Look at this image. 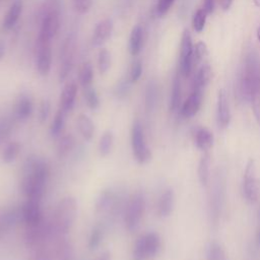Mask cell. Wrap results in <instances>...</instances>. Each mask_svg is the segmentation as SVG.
Listing matches in <instances>:
<instances>
[{"instance_id":"obj_1","label":"cell","mask_w":260,"mask_h":260,"mask_svg":"<svg viewBox=\"0 0 260 260\" xmlns=\"http://www.w3.org/2000/svg\"><path fill=\"white\" fill-rule=\"evenodd\" d=\"M50 168L46 160L37 156L27 157L22 169L21 190L26 199L41 201L49 181Z\"/></svg>"},{"instance_id":"obj_2","label":"cell","mask_w":260,"mask_h":260,"mask_svg":"<svg viewBox=\"0 0 260 260\" xmlns=\"http://www.w3.org/2000/svg\"><path fill=\"white\" fill-rule=\"evenodd\" d=\"M260 90V62L258 56L250 52L244 62L239 81V91L243 99L251 101L252 95Z\"/></svg>"},{"instance_id":"obj_3","label":"cell","mask_w":260,"mask_h":260,"mask_svg":"<svg viewBox=\"0 0 260 260\" xmlns=\"http://www.w3.org/2000/svg\"><path fill=\"white\" fill-rule=\"evenodd\" d=\"M77 216V202L74 197L66 196L62 198L54 211L52 228L61 236L70 232Z\"/></svg>"},{"instance_id":"obj_4","label":"cell","mask_w":260,"mask_h":260,"mask_svg":"<svg viewBox=\"0 0 260 260\" xmlns=\"http://www.w3.org/2000/svg\"><path fill=\"white\" fill-rule=\"evenodd\" d=\"M131 148L137 162L143 165L151 159V150L147 145L144 130L140 121L135 120L131 128Z\"/></svg>"},{"instance_id":"obj_5","label":"cell","mask_w":260,"mask_h":260,"mask_svg":"<svg viewBox=\"0 0 260 260\" xmlns=\"http://www.w3.org/2000/svg\"><path fill=\"white\" fill-rule=\"evenodd\" d=\"M145 209V199L141 192H135L129 199L124 214V223L129 232L138 229Z\"/></svg>"},{"instance_id":"obj_6","label":"cell","mask_w":260,"mask_h":260,"mask_svg":"<svg viewBox=\"0 0 260 260\" xmlns=\"http://www.w3.org/2000/svg\"><path fill=\"white\" fill-rule=\"evenodd\" d=\"M193 44L192 38L188 29H184L180 44V59H179V74L188 77L191 75L194 68L193 64Z\"/></svg>"},{"instance_id":"obj_7","label":"cell","mask_w":260,"mask_h":260,"mask_svg":"<svg viewBox=\"0 0 260 260\" xmlns=\"http://www.w3.org/2000/svg\"><path fill=\"white\" fill-rule=\"evenodd\" d=\"M243 192L246 199L250 203H255L258 200L260 193V186L256 178V168L254 159H249L244 172L243 178Z\"/></svg>"},{"instance_id":"obj_8","label":"cell","mask_w":260,"mask_h":260,"mask_svg":"<svg viewBox=\"0 0 260 260\" xmlns=\"http://www.w3.org/2000/svg\"><path fill=\"white\" fill-rule=\"evenodd\" d=\"M40 202L41 201L34 199H26L21 206V217L27 228H36L43 223V213Z\"/></svg>"},{"instance_id":"obj_9","label":"cell","mask_w":260,"mask_h":260,"mask_svg":"<svg viewBox=\"0 0 260 260\" xmlns=\"http://www.w3.org/2000/svg\"><path fill=\"white\" fill-rule=\"evenodd\" d=\"M59 28V14L56 10L48 11L43 17L40 34L38 37L39 42L51 43Z\"/></svg>"},{"instance_id":"obj_10","label":"cell","mask_w":260,"mask_h":260,"mask_svg":"<svg viewBox=\"0 0 260 260\" xmlns=\"http://www.w3.org/2000/svg\"><path fill=\"white\" fill-rule=\"evenodd\" d=\"M37 70L40 75L46 76L51 70L52 51L48 42L37 41Z\"/></svg>"},{"instance_id":"obj_11","label":"cell","mask_w":260,"mask_h":260,"mask_svg":"<svg viewBox=\"0 0 260 260\" xmlns=\"http://www.w3.org/2000/svg\"><path fill=\"white\" fill-rule=\"evenodd\" d=\"M231 108L229 99L223 89L218 90L217 104H216V121L219 128L224 129L231 122Z\"/></svg>"},{"instance_id":"obj_12","label":"cell","mask_w":260,"mask_h":260,"mask_svg":"<svg viewBox=\"0 0 260 260\" xmlns=\"http://www.w3.org/2000/svg\"><path fill=\"white\" fill-rule=\"evenodd\" d=\"M202 104V90L192 88L191 93L181 106L180 113L185 118H191L195 116L200 110Z\"/></svg>"},{"instance_id":"obj_13","label":"cell","mask_w":260,"mask_h":260,"mask_svg":"<svg viewBox=\"0 0 260 260\" xmlns=\"http://www.w3.org/2000/svg\"><path fill=\"white\" fill-rule=\"evenodd\" d=\"M223 196H224V178L219 173L216 176V182L214 184V191L212 193V199H211L212 215H213L214 221L219 216L220 208L222 206V202H223V198H224Z\"/></svg>"},{"instance_id":"obj_14","label":"cell","mask_w":260,"mask_h":260,"mask_svg":"<svg viewBox=\"0 0 260 260\" xmlns=\"http://www.w3.org/2000/svg\"><path fill=\"white\" fill-rule=\"evenodd\" d=\"M76 95H77V84L73 81L68 82L64 86L60 96V109L65 114H68L69 112L72 111L75 104Z\"/></svg>"},{"instance_id":"obj_15","label":"cell","mask_w":260,"mask_h":260,"mask_svg":"<svg viewBox=\"0 0 260 260\" xmlns=\"http://www.w3.org/2000/svg\"><path fill=\"white\" fill-rule=\"evenodd\" d=\"M19 215H21V213L15 208H9L0 213V241L16 225Z\"/></svg>"},{"instance_id":"obj_16","label":"cell","mask_w":260,"mask_h":260,"mask_svg":"<svg viewBox=\"0 0 260 260\" xmlns=\"http://www.w3.org/2000/svg\"><path fill=\"white\" fill-rule=\"evenodd\" d=\"M113 31V21L110 18L101 20L94 27L92 35V44L95 46H101L107 42Z\"/></svg>"},{"instance_id":"obj_17","label":"cell","mask_w":260,"mask_h":260,"mask_svg":"<svg viewBox=\"0 0 260 260\" xmlns=\"http://www.w3.org/2000/svg\"><path fill=\"white\" fill-rule=\"evenodd\" d=\"M194 141L197 146L202 151L207 152L214 142V137L211 131L205 127H197L194 132Z\"/></svg>"},{"instance_id":"obj_18","label":"cell","mask_w":260,"mask_h":260,"mask_svg":"<svg viewBox=\"0 0 260 260\" xmlns=\"http://www.w3.org/2000/svg\"><path fill=\"white\" fill-rule=\"evenodd\" d=\"M174 206H175V193L173 189L168 188L161 193L158 200L157 212L159 216L168 217L169 215H171V213L174 210Z\"/></svg>"},{"instance_id":"obj_19","label":"cell","mask_w":260,"mask_h":260,"mask_svg":"<svg viewBox=\"0 0 260 260\" xmlns=\"http://www.w3.org/2000/svg\"><path fill=\"white\" fill-rule=\"evenodd\" d=\"M32 111L34 104L31 99L28 95H21L17 100L14 108V114L16 119L19 121H25L31 116Z\"/></svg>"},{"instance_id":"obj_20","label":"cell","mask_w":260,"mask_h":260,"mask_svg":"<svg viewBox=\"0 0 260 260\" xmlns=\"http://www.w3.org/2000/svg\"><path fill=\"white\" fill-rule=\"evenodd\" d=\"M115 194L111 189L103 190L95 201V211L98 213L109 212L115 206Z\"/></svg>"},{"instance_id":"obj_21","label":"cell","mask_w":260,"mask_h":260,"mask_svg":"<svg viewBox=\"0 0 260 260\" xmlns=\"http://www.w3.org/2000/svg\"><path fill=\"white\" fill-rule=\"evenodd\" d=\"M76 127L78 129L79 134L84 140L86 141L91 140V138L93 137L95 128L92 120L88 116L84 114L78 115L76 118Z\"/></svg>"},{"instance_id":"obj_22","label":"cell","mask_w":260,"mask_h":260,"mask_svg":"<svg viewBox=\"0 0 260 260\" xmlns=\"http://www.w3.org/2000/svg\"><path fill=\"white\" fill-rule=\"evenodd\" d=\"M142 237L147 260L155 257L158 254L161 246L159 236L156 233H147L142 235Z\"/></svg>"},{"instance_id":"obj_23","label":"cell","mask_w":260,"mask_h":260,"mask_svg":"<svg viewBox=\"0 0 260 260\" xmlns=\"http://www.w3.org/2000/svg\"><path fill=\"white\" fill-rule=\"evenodd\" d=\"M21 11H22L21 1H15L14 3H12L4 16L3 23H2L3 29H5V30L11 29L17 22L20 14H21Z\"/></svg>"},{"instance_id":"obj_24","label":"cell","mask_w":260,"mask_h":260,"mask_svg":"<svg viewBox=\"0 0 260 260\" xmlns=\"http://www.w3.org/2000/svg\"><path fill=\"white\" fill-rule=\"evenodd\" d=\"M211 67L208 64L202 65L193 78L192 88L203 90L211 79Z\"/></svg>"},{"instance_id":"obj_25","label":"cell","mask_w":260,"mask_h":260,"mask_svg":"<svg viewBox=\"0 0 260 260\" xmlns=\"http://www.w3.org/2000/svg\"><path fill=\"white\" fill-rule=\"evenodd\" d=\"M142 41H143V30L142 27L137 24L135 25L130 34L129 38V52L132 56H137L142 47Z\"/></svg>"},{"instance_id":"obj_26","label":"cell","mask_w":260,"mask_h":260,"mask_svg":"<svg viewBox=\"0 0 260 260\" xmlns=\"http://www.w3.org/2000/svg\"><path fill=\"white\" fill-rule=\"evenodd\" d=\"M197 174H198V180L202 186H207L210 178V158L209 154L205 152L199 162H198V169H197Z\"/></svg>"},{"instance_id":"obj_27","label":"cell","mask_w":260,"mask_h":260,"mask_svg":"<svg viewBox=\"0 0 260 260\" xmlns=\"http://www.w3.org/2000/svg\"><path fill=\"white\" fill-rule=\"evenodd\" d=\"M73 54H72V49H71V45L70 43H68L66 45V47L63 50V54H62V63L60 66V71H59V79L60 81H63L68 73L71 70V66H72V59H73Z\"/></svg>"},{"instance_id":"obj_28","label":"cell","mask_w":260,"mask_h":260,"mask_svg":"<svg viewBox=\"0 0 260 260\" xmlns=\"http://www.w3.org/2000/svg\"><path fill=\"white\" fill-rule=\"evenodd\" d=\"M181 96H182V89H181V80L180 74H176L173 79L172 84V91H171V100H170V110L175 112L179 109L181 104Z\"/></svg>"},{"instance_id":"obj_29","label":"cell","mask_w":260,"mask_h":260,"mask_svg":"<svg viewBox=\"0 0 260 260\" xmlns=\"http://www.w3.org/2000/svg\"><path fill=\"white\" fill-rule=\"evenodd\" d=\"M75 147V138L72 134H64L60 136L57 143V154L59 157L66 156Z\"/></svg>"},{"instance_id":"obj_30","label":"cell","mask_w":260,"mask_h":260,"mask_svg":"<svg viewBox=\"0 0 260 260\" xmlns=\"http://www.w3.org/2000/svg\"><path fill=\"white\" fill-rule=\"evenodd\" d=\"M157 85L153 80H151L148 82L145 90V108L148 112H151L155 109L157 104Z\"/></svg>"},{"instance_id":"obj_31","label":"cell","mask_w":260,"mask_h":260,"mask_svg":"<svg viewBox=\"0 0 260 260\" xmlns=\"http://www.w3.org/2000/svg\"><path fill=\"white\" fill-rule=\"evenodd\" d=\"M114 144V134L112 131H105L99 140V153L101 156H107L112 151Z\"/></svg>"},{"instance_id":"obj_32","label":"cell","mask_w":260,"mask_h":260,"mask_svg":"<svg viewBox=\"0 0 260 260\" xmlns=\"http://www.w3.org/2000/svg\"><path fill=\"white\" fill-rule=\"evenodd\" d=\"M21 149V145L18 141H11L9 142L3 149L1 158L2 161L5 164H11L16 159Z\"/></svg>"},{"instance_id":"obj_33","label":"cell","mask_w":260,"mask_h":260,"mask_svg":"<svg viewBox=\"0 0 260 260\" xmlns=\"http://www.w3.org/2000/svg\"><path fill=\"white\" fill-rule=\"evenodd\" d=\"M93 79V69L89 62H83L78 70V81L84 88L91 85Z\"/></svg>"},{"instance_id":"obj_34","label":"cell","mask_w":260,"mask_h":260,"mask_svg":"<svg viewBox=\"0 0 260 260\" xmlns=\"http://www.w3.org/2000/svg\"><path fill=\"white\" fill-rule=\"evenodd\" d=\"M65 115L66 114L61 109H59L56 112L50 126V133L53 137L61 136V133L63 132V129L65 126Z\"/></svg>"},{"instance_id":"obj_35","label":"cell","mask_w":260,"mask_h":260,"mask_svg":"<svg viewBox=\"0 0 260 260\" xmlns=\"http://www.w3.org/2000/svg\"><path fill=\"white\" fill-rule=\"evenodd\" d=\"M207 260H226L223 247L218 242H211L207 248Z\"/></svg>"},{"instance_id":"obj_36","label":"cell","mask_w":260,"mask_h":260,"mask_svg":"<svg viewBox=\"0 0 260 260\" xmlns=\"http://www.w3.org/2000/svg\"><path fill=\"white\" fill-rule=\"evenodd\" d=\"M104 237V231L101 225H95L92 228L89 237H88V242H87V247L90 251H93L99 248L103 241Z\"/></svg>"},{"instance_id":"obj_37","label":"cell","mask_w":260,"mask_h":260,"mask_svg":"<svg viewBox=\"0 0 260 260\" xmlns=\"http://www.w3.org/2000/svg\"><path fill=\"white\" fill-rule=\"evenodd\" d=\"M83 96L87 107L90 110H96L100 107V99L96 90L91 86H87L83 88Z\"/></svg>"},{"instance_id":"obj_38","label":"cell","mask_w":260,"mask_h":260,"mask_svg":"<svg viewBox=\"0 0 260 260\" xmlns=\"http://www.w3.org/2000/svg\"><path fill=\"white\" fill-rule=\"evenodd\" d=\"M111 66V54L105 48H102L98 56V67L101 74H105Z\"/></svg>"},{"instance_id":"obj_39","label":"cell","mask_w":260,"mask_h":260,"mask_svg":"<svg viewBox=\"0 0 260 260\" xmlns=\"http://www.w3.org/2000/svg\"><path fill=\"white\" fill-rule=\"evenodd\" d=\"M57 260H72L73 249L70 243L62 242L57 247Z\"/></svg>"},{"instance_id":"obj_40","label":"cell","mask_w":260,"mask_h":260,"mask_svg":"<svg viewBox=\"0 0 260 260\" xmlns=\"http://www.w3.org/2000/svg\"><path fill=\"white\" fill-rule=\"evenodd\" d=\"M206 16L207 13L203 10V8L198 9L194 15H193V19H192V25L195 31L200 32L203 30L204 26H205V22H206Z\"/></svg>"},{"instance_id":"obj_41","label":"cell","mask_w":260,"mask_h":260,"mask_svg":"<svg viewBox=\"0 0 260 260\" xmlns=\"http://www.w3.org/2000/svg\"><path fill=\"white\" fill-rule=\"evenodd\" d=\"M132 256H133V260H147L142 236H140L136 240V243H135L134 248H133Z\"/></svg>"},{"instance_id":"obj_42","label":"cell","mask_w":260,"mask_h":260,"mask_svg":"<svg viewBox=\"0 0 260 260\" xmlns=\"http://www.w3.org/2000/svg\"><path fill=\"white\" fill-rule=\"evenodd\" d=\"M207 55V48L204 43L199 42L196 44L193 50V64L196 66L199 64Z\"/></svg>"},{"instance_id":"obj_43","label":"cell","mask_w":260,"mask_h":260,"mask_svg":"<svg viewBox=\"0 0 260 260\" xmlns=\"http://www.w3.org/2000/svg\"><path fill=\"white\" fill-rule=\"evenodd\" d=\"M130 79L128 78V79H124V80H121L118 84H117V86H116V88H115V94H116V96H118V98H120V99H122V98H125L127 94H128V92H129V90H130Z\"/></svg>"},{"instance_id":"obj_44","label":"cell","mask_w":260,"mask_h":260,"mask_svg":"<svg viewBox=\"0 0 260 260\" xmlns=\"http://www.w3.org/2000/svg\"><path fill=\"white\" fill-rule=\"evenodd\" d=\"M141 74H142V64L139 60H137L131 66V69H130V72H129L130 81L131 82H136L140 78Z\"/></svg>"},{"instance_id":"obj_45","label":"cell","mask_w":260,"mask_h":260,"mask_svg":"<svg viewBox=\"0 0 260 260\" xmlns=\"http://www.w3.org/2000/svg\"><path fill=\"white\" fill-rule=\"evenodd\" d=\"M251 103H252V108H253V113L255 116V119L260 126V90L256 91L252 98H251Z\"/></svg>"},{"instance_id":"obj_46","label":"cell","mask_w":260,"mask_h":260,"mask_svg":"<svg viewBox=\"0 0 260 260\" xmlns=\"http://www.w3.org/2000/svg\"><path fill=\"white\" fill-rule=\"evenodd\" d=\"M50 110H51L50 103L47 100L42 101L39 108V120L41 123H44L48 119L50 115Z\"/></svg>"},{"instance_id":"obj_47","label":"cell","mask_w":260,"mask_h":260,"mask_svg":"<svg viewBox=\"0 0 260 260\" xmlns=\"http://www.w3.org/2000/svg\"><path fill=\"white\" fill-rule=\"evenodd\" d=\"M174 2H175V0H158L157 6H156L157 14L160 16L165 15L170 10V8L172 7Z\"/></svg>"},{"instance_id":"obj_48","label":"cell","mask_w":260,"mask_h":260,"mask_svg":"<svg viewBox=\"0 0 260 260\" xmlns=\"http://www.w3.org/2000/svg\"><path fill=\"white\" fill-rule=\"evenodd\" d=\"M11 132V125L8 121H0V141L5 139Z\"/></svg>"},{"instance_id":"obj_49","label":"cell","mask_w":260,"mask_h":260,"mask_svg":"<svg viewBox=\"0 0 260 260\" xmlns=\"http://www.w3.org/2000/svg\"><path fill=\"white\" fill-rule=\"evenodd\" d=\"M30 260H51V256L49 254V252H47L46 250H39L38 252H36L32 257L30 258Z\"/></svg>"},{"instance_id":"obj_50","label":"cell","mask_w":260,"mask_h":260,"mask_svg":"<svg viewBox=\"0 0 260 260\" xmlns=\"http://www.w3.org/2000/svg\"><path fill=\"white\" fill-rule=\"evenodd\" d=\"M215 6V0H203V10L209 14L212 13Z\"/></svg>"},{"instance_id":"obj_51","label":"cell","mask_w":260,"mask_h":260,"mask_svg":"<svg viewBox=\"0 0 260 260\" xmlns=\"http://www.w3.org/2000/svg\"><path fill=\"white\" fill-rule=\"evenodd\" d=\"M219 3H220V6L222 7L223 10H228L232 5L233 0H219Z\"/></svg>"},{"instance_id":"obj_52","label":"cell","mask_w":260,"mask_h":260,"mask_svg":"<svg viewBox=\"0 0 260 260\" xmlns=\"http://www.w3.org/2000/svg\"><path fill=\"white\" fill-rule=\"evenodd\" d=\"M96 260H112V256H111V253L108 252V251H105L103 252L99 258Z\"/></svg>"},{"instance_id":"obj_53","label":"cell","mask_w":260,"mask_h":260,"mask_svg":"<svg viewBox=\"0 0 260 260\" xmlns=\"http://www.w3.org/2000/svg\"><path fill=\"white\" fill-rule=\"evenodd\" d=\"M5 54V44L3 41H0V60L4 57Z\"/></svg>"},{"instance_id":"obj_54","label":"cell","mask_w":260,"mask_h":260,"mask_svg":"<svg viewBox=\"0 0 260 260\" xmlns=\"http://www.w3.org/2000/svg\"><path fill=\"white\" fill-rule=\"evenodd\" d=\"M257 38H258V40L260 42V26L257 28Z\"/></svg>"},{"instance_id":"obj_55","label":"cell","mask_w":260,"mask_h":260,"mask_svg":"<svg viewBox=\"0 0 260 260\" xmlns=\"http://www.w3.org/2000/svg\"><path fill=\"white\" fill-rule=\"evenodd\" d=\"M254 2H255V4H256V5L260 6V0H254Z\"/></svg>"},{"instance_id":"obj_56","label":"cell","mask_w":260,"mask_h":260,"mask_svg":"<svg viewBox=\"0 0 260 260\" xmlns=\"http://www.w3.org/2000/svg\"><path fill=\"white\" fill-rule=\"evenodd\" d=\"M258 241H259V243H260V231H259V234H258Z\"/></svg>"}]
</instances>
